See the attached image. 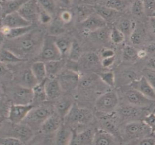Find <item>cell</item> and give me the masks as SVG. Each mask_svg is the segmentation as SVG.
<instances>
[{"instance_id":"6da1fadb","label":"cell","mask_w":155,"mask_h":145,"mask_svg":"<svg viewBox=\"0 0 155 145\" xmlns=\"http://www.w3.org/2000/svg\"><path fill=\"white\" fill-rule=\"evenodd\" d=\"M32 31L20 38L12 40L14 41L12 43L14 45L12 47L6 49L12 51L23 59V56L32 53L39 46V44H42L43 41H40L41 38H37L34 35L31 33Z\"/></svg>"},{"instance_id":"7a4b0ae2","label":"cell","mask_w":155,"mask_h":145,"mask_svg":"<svg viewBox=\"0 0 155 145\" xmlns=\"http://www.w3.org/2000/svg\"><path fill=\"white\" fill-rule=\"evenodd\" d=\"M118 104V96L116 93L114 91H109L98 97L95 106L99 113L110 114L114 112Z\"/></svg>"},{"instance_id":"3957f363","label":"cell","mask_w":155,"mask_h":145,"mask_svg":"<svg viewBox=\"0 0 155 145\" xmlns=\"http://www.w3.org/2000/svg\"><path fill=\"white\" fill-rule=\"evenodd\" d=\"M40 56L45 62L62 59V56L57 48L54 36L49 35L44 37L40 50Z\"/></svg>"},{"instance_id":"277c9868","label":"cell","mask_w":155,"mask_h":145,"mask_svg":"<svg viewBox=\"0 0 155 145\" xmlns=\"http://www.w3.org/2000/svg\"><path fill=\"white\" fill-rule=\"evenodd\" d=\"M92 113L87 109L79 107L76 103H74L71 108L64 119L70 124H85L92 119Z\"/></svg>"},{"instance_id":"5b68a950","label":"cell","mask_w":155,"mask_h":145,"mask_svg":"<svg viewBox=\"0 0 155 145\" xmlns=\"http://www.w3.org/2000/svg\"><path fill=\"white\" fill-rule=\"evenodd\" d=\"M51 109L47 107L41 106L31 110L24 121H25L27 124L31 126H40L52 114Z\"/></svg>"},{"instance_id":"8992f818","label":"cell","mask_w":155,"mask_h":145,"mask_svg":"<svg viewBox=\"0 0 155 145\" xmlns=\"http://www.w3.org/2000/svg\"><path fill=\"white\" fill-rule=\"evenodd\" d=\"M63 91H71L78 85L79 75L77 72L72 70H63L56 77Z\"/></svg>"},{"instance_id":"52a82bcc","label":"cell","mask_w":155,"mask_h":145,"mask_svg":"<svg viewBox=\"0 0 155 145\" xmlns=\"http://www.w3.org/2000/svg\"><path fill=\"white\" fill-rule=\"evenodd\" d=\"M34 108L31 104H12L9 109L8 119L12 124H19L23 122L29 113Z\"/></svg>"},{"instance_id":"ba28073f","label":"cell","mask_w":155,"mask_h":145,"mask_svg":"<svg viewBox=\"0 0 155 145\" xmlns=\"http://www.w3.org/2000/svg\"><path fill=\"white\" fill-rule=\"evenodd\" d=\"M126 134L129 138H137L146 136L151 133L150 127L143 121L130 122L126 125Z\"/></svg>"},{"instance_id":"9c48e42d","label":"cell","mask_w":155,"mask_h":145,"mask_svg":"<svg viewBox=\"0 0 155 145\" xmlns=\"http://www.w3.org/2000/svg\"><path fill=\"white\" fill-rule=\"evenodd\" d=\"M40 7L38 1H26L18 10L19 14L26 21L32 23L38 20Z\"/></svg>"},{"instance_id":"30bf717a","label":"cell","mask_w":155,"mask_h":145,"mask_svg":"<svg viewBox=\"0 0 155 145\" xmlns=\"http://www.w3.org/2000/svg\"><path fill=\"white\" fill-rule=\"evenodd\" d=\"M12 98L15 104L21 105L31 104L34 100V94L31 88L20 85L14 89Z\"/></svg>"},{"instance_id":"8fae6325","label":"cell","mask_w":155,"mask_h":145,"mask_svg":"<svg viewBox=\"0 0 155 145\" xmlns=\"http://www.w3.org/2000/svg\"><path fill=\"white\" fill-rule=\"evenodd\" d=\"M132 88L143 94L148 99L155 101V90L144 76L131 83Z\"/></svg>"},{"instance_id":"7c38bea8","label":"cell","mask_w":155,"mask_h":145,"mask_svg":"<svg viewBox=\"0 0 155 145\" xmlns=\"http://www.w3.org/2000/svg\"><path fill=\"white\" fill-rule=\"evenodd\" d=\"M12 137L20 139L24 143L30 141L33 137L34 133L31 127L27 124H13Z\"/></svg>"},{"instance_id":"4fadbf2b","label":"cell","mask_w":155,"mask_h":145,"mask_svg":"<svg viewBox=\"0 0 155 145\" xmlns=\"http://www.w3.org/2000/svg\"><path fill=\"white\" fill-rule=\"evenodd\" d=\"M126 97L130 104L141 108L149 106L153 101L148 99L139 91L134 88L126 92Z\"/></svg>"},{"instance_id":"5bb4252c","label":"cell","mask_w":155,"mask_h":145,"mask_svg":"<svg viewBox=\"0 0 155 145\" xmlns=\"http://www.w3.org/2000/svg\"><path fill=\"white\" fill-rule=\"evenodd\" d=\"M81 23L85 32L88 33L107 26V22L97 14H92Z\"/></svg>"},{"instance_id":"9a60e30c","label":"cell","mask_w":155,"mask_h":145,"mask_svg":"<svg viewBox=\"0 0 155 145\" xmlns=\"http://www.w3.org/2000/svg\"><path fill=\"white\" fill-rule=\"evenodd\" d=\"M4 26L10 28H20L30 26L32 23L24 19L18 12L7 15L2 17Z\"/></svg>"},{"instance_id":"2e32d148","label":"cell","mask_w":155,"mask_h":145,"mask_svg":"<svg viewBox=\"0 0 155 145\" xmlns=\"http://www.w3.org/2000/svg\"><path fill=\"white\" fill-rule=\"evenodd\" d=\"M62 119L57 113H53L41 126L42 133L45 135L55 133L62 125Z\"/></svg>"},{"instance_id":"e0dca14e","label":"cell","mask_w":155,"mask_h":145,"mask_svg":"<svg viewBox=\"0 0 155 145\" xmlns=\"http://www.w3.org/2000/svg\"><path fill=\"white\" fill-rule=\"evenodd\" d=\"M45 89L46 98L51 100L58 98L63 91L56 77L47 78L45 84Z\"/></svg>"},{"instance_id":"ac0fdd59","label":"cell","mask_w":155,"mask_h":145,"mask_svg":"<svg viewBox=\"0 0 155 145\" xmlns=\"http://www.w3.org/2000/svg\"><path fill=\"white\" fill-rule=\"evenodd\" d=\"M114 136L104 129H98L94 133L92 145H112L116 144Z\"/></svg>"},{"instance_id":"d6986e66","label":"cell","mask_w":155,"mask_h":145,"mask_svg":"<svg viewBox=\"0 0 155 145\" xmlns=\"http://www.w3.org/2000/svg\"><path fill=\"white\" fill-rule=\"evenodd\" d=\"M73 131L71 128L62 124L55 133L54 144L58 145L71 144Z\"/></svg>"},{"instance_id":"ffe728a7","label":"cell","mask_w":155,"mask_h":145,"mask_svg":"<svg viewBox=\"0 0 155 145\" xmlns=\"http://www.w3.org/2000/svg\"><path fill=\"white\" fill-rule=\"evenodd\" d=\"M94 133L91 129H86L78 133L73 132L71 145H92Z\"/></svg>"},{"instance_id":"44dd1931","label":"cell","mask_w":155,"mask_h":145,"mask_svg":"<svg viewBox=\"0 0 155 145\" xmlns=\"http://www.w3.org/2000/svg\"><path fill=\"white\" fill-rule=\"evenodd\" d=\"M140 108L131 104L125 106L118 110V114L122 118L126 120L138 119L143 114Z\"/></svg>"},{"instance_id":"7402d4cb","label":"cell","mask_w":155,"mask_h":145,"mask_svg":"<svg viewBox=\"0 0 155 145\" xmlns=\"http://www.w3.org/2000/svg\"><path fill=\"white\" fill-rule=\"evenodd\" d=\"M46 73L48 78H54L63 71L65 62L61 59L59 61H50L45 62Z\"/></svg>"},{"instance_id":"603a6c76","label":"cell","mask_w":155,"mask_h":145,"mask_svg":"<svg viewBox=\"0 0 155 145\" xmlns=\"http://www.w3.org/2000/svg\"><path fill=\"white\" fill-rule=\"evenodd\" d=\"M26 1L25 0L0 1V5L2 12V17L7 15L18 12L21 6Z\"/></svg>"},{"instance_id":"cb8c5ba5","label":"cell","mask_w":155,"mask_h":145,"mask_svg":"<svg viewBox=\"0 0 155 145\" xmlns=\"http://www.w3.org/2000/svg\"><path fill=\"white\" fill-rule=\"evenodd\" d=\"M74 103L70 98L67 97L61 98L56 102L54 105L56 113L62 119H64V117L70 112Z\"/></svg>"},{"instance_id":"d4e9b609","label":"cell","mask_w":155,"mask_h":145,"mask_svg":"<svg viewBox=\"0 0 155 145\" xmlns=\"http://www.w3.org/2000/svg\"><path fill=\"white\" fill-rule=\"evenodd\" d=\"M31 71L38 81L41 83L47 78L45 62L42 61L35 62L32 64Z\"/></svg>"},{"instance_id":"484cf974","label":"cell","mask_w":155,"mask_h":145,"mask_svg":"<svg viewBox=\"0 0 155 145\" xmlns=\"http://www.w3.org/2000/svg\"><path fill=\"white\" fill-rule=\"evenodd\" d=\"M15 54L6 48L0 50V63L2 64L16 63L25 61Z\"/></svg>"},{"instance_id":"4316f807","label":"cell","mask_w":155,"mask_h":145,"mask_svg":"<svg viewBox=\"0 0 155 145\" xmlns=\"http://www.w3.org/2000/svg\"><path fill=\"white\" fill-rule=\"evenodd\" d=\"M96 14L107 22L111 21L115 16L117 12L102 5L97 4L94 7Z\"/></svg>"},{"instance_id":"83f0119b","label":"cell","mask_w":155,"mask_h":145,"mask_svg":"<svg viewBox=\"0 0 155 145\" xmlns=\"http://www.w3.org/2000/svg\"><path fill=\"white\" fill-rule=\"evenodd\" d=\"M99 4L104 5L115 12L124 11L129 4V1L124 0H108L102 1Z\"/></svg>"},{"instance_id":"f1b7e54d","label":"cell","mask_w":155,"mask_h":145,"mask_svg":"<svg viewBox=\"0 0 155 145\" xmlns=\"http://www.w3.org/2000/svg\"><path fill=\"white\" fill-rule=\"evenodd\" d=\"M33 30V27L32 25L26 27L11 28L9 33L5 36V38L10 40L18 39L29 33Z\"/></svg>"},{"instance_id":"f546056e","label":"cell","mask_w":155,"mask_h":145,"mask_svg":"<svg viewBox=\"0 0 155 145\" xmlns=\"http://www.w3.org/2000/svg\"><path fill=\"white\" fill-rule=\"evenodd\" d=\"M21 86L33 89L37 84L38 81L34 75L31 69L25 70L21 76Z\"/></svg>"},{"instance_id":"4dcf8cb0","label":"cell","mask_w":155,"mask_h":145,"mask_svg":"<svg viewBox=\"0 0 155 145\" xmlns=\"http://www.w3.org/2000/svg\"><path fill=\"white\" fill-rule=\"evenodd\" d=\"M55 43L62 57L68 56L73 41L68 38H61L57 40L55 39Z\"/></svg>"},{"instance_id":"1f68e13d","label":"cell","mask_w":155,"mask_h":145,"mask_svg":"<svg viewBox=\"0 0 155 145\" xmlns=\"http://www.w3.org/2000/svg\"><path fill=\"white\" fill-rule=\"evenodd\" d=\"M79 60L86 67H90L97 65L99 62V58L97 54L94 52L86 53L81 56Z\"/></svg>"},{"instance_id":"d6a6232c","label":"cell","mask_w":155,"mask_h":145,"mask_svg":"<svg viewBox=\"0 0 155 145\" xmlns=\"http://www.w3.org/2000/svg\"><path fill=\"white\" fill-rule=\"evenodd\" d=\"M63 24L60 19L52 21L49 28L50 35L54 37L63 33L64 31Z\"/></svg>"},{"instance_id":"836d02e7","label":"cell","mask_w":155,"mask_h":145,"mask_svg":"<svg viewBox=\"0 0 155 145\" xmlns=\"http://www.w3.org/2000/svg\"><path fill=\"white\" fill-rule=\"evenodd\" d=\"M123 56L124 60L125 61H135L138 58L137 51L133 46L126 45L123 49Z\"/></svg>"},{"instance_id":"e575fe53","label":"cell","mask_w":155,"mask_h":145,"mask_svg":"<svg viewBox=\"0 0 155 145\" xmlns=\"http://www.w3.org/2000/svg\"><path fill=\"white\" fill-rule=\"evenodd\" d=\"M40 7L52 16L55 13L56 4L55 2L51 0H41L38 1Z\"/></svg>"},{"instance_id":"d590c367","label":"cell","mask_w":155,"mask_h":145,"mask_svg":"<svg viewBox=\"0 0 155 145\" xmlns=\"http://www.w3.org/2000/svg\"><path fill=\"white\" fill-rule=\"evenodd\" d=\"M125 36L124 34L117 27H114L111 30L109 38L113 43L118 44L122 43L124 41Z\"/></svg>"},{"instance_id":"8d00e7d4","label":"cell","mask_w":155,"mask_h":145,"mask_svg":"<svg viewBox=\"0 0 155 145\" xmlns=\"http://www.w3.org/2000/svg\"><path fill=\"white\" fill-rule=\"evenodd\" d=\"M82 56L81 49L79 44L76 41H73L70 52L68 54L69 59L74 62H77L79 61Z\"/></svg>"},{"instance_id":"74e56055","label":"cell","mask_w":155,"mask_h":145,"mask_svg":"<svg viewBox=\"0 0 155 145\" xmlns=\"http://www.w3.org/2000/svg\"><path fill=\"white\" fill-rule=\"evenodd\" d=\"M110 32L111 31H109L106 26L90 34L98 41L105 42L110 37Z\"/></svg>"},{"instance_id":"f35d334b","label":"cell","mask_w":155,"mask_h":145,"mask_svg":"<svg viewBox=\"0 0 155 145\" xmlns=\"http://www.w3.org/2000/svg\"><path fill=\"white\" fill-rule=\"evenodd\" d=\"M100 79L108 86L114 87L115 84V76L112 71L104 72L99 74Z\"/></svg>"},{"instance_id":"ab89813d","label":"cell","mask_w":155,"mask_h":145,"mask_svg":"<svg viewBox=\"0 0 155 145\" xmlns=\"http://www.w3.org/2000/svg\"><path fill=\"white\" fill-rule=\"evenodd\" d=\"M46 80L41 83H38L33 88V91L34 94V99L36 97L41 101H44L47 98L45 89V84Z\"/></svg>"},{"instance_id":"60d3db41","label":"cell","mask_w":155,"mask_h":145,"mask_svg":"<svg viewBox=\"0 0 155 145\" xmlns=\"http://www.w3.org/2000/svg\"><path fill=\"white\" fill-rule=\"evenodd\" d=\"M131 12L136 16H141L145 13L143 1H134L131 5Z\"/></svg>"},{"instance_id":"b9f144b4","label":"cell","mask_w":155,"mask_h":145,"mask_svg":"<svg viewBox=\"0 0 155 145\" xmlns=\"http://www.w3.org/2000/svg\"><path fill=\"white\" fill-rule=\"evenodd\" d=\"M134 23L128 19H124L119 22L118 27H117L125 35L129 34L132 33L134 28Z\"/></svg>"},{"instance_id":"7bdbcfd3","label":"cell","mask_w":155,"mask_h":145,"mask_svg":"<svg viewBox=\"0 0 155 145\" xmlns=\"http://www.w3.org/2000/svg\"><path fill=\"white\" fill-rule=\"evenodd\" d=\"M143 34L138 29H134L130 35V40L131 43L134 45H139L143 41Z\"/></svg>"},{"instance_id":"ee69618b","label":"cell","mask_w":155,"mask_h":145,"mask_svg":"<svg viewBox=\"0 0 155 145\" xmlns=\"http://www.w3.org/2000/svg\"><path fill=\"white\" fill-rule=\"evenodd\" d=\"M0 144L5 145H21L24 143L20 139L14 137L9 136L7 137L0 138Z\"/></svg>"},{"instance_id":"f6af8a7d","label":"cell","mask_w":155,"mask_h":145,"mask_svg":"<svg viewBox=\"0 0 155 145\" xmlns=\"http://www.w3.org/2000/svg\"><path fill=\"white\" fill-rule=\"evenodd\" d=\"M91 11H92L89 7L87 8L85 6H81L78 7V18L81 21V22L93 14V12Z\"/></svg>"},{"instance_id":"bcb514c9","label":"cell","mask_w":155,"mask_h":145,"mask_svg":"<svg viewBox=\"0 0 155 145\" xmlns=\"http://www.w3.org/2000/svg\"><path fill=\"white\" fill-rule=\"evenodd\" d=\"M38 20L42 24H47L51 22L52 21V16L40 7Z\"/></svg>"},{"instance_id":"7dc6e473","label":"cell","mask_w":155,"mask_h":145,"mask_svg":"<svg viewBox=\"0 0 155 145\" xmlns=\"http://www.w3.org/2000/svg\"><path fill=\"white\" fill-rule=\"evenodd\" d=\"M143 121L150 127L152 133H155V114L151 113L145 116Z\"/></svg>"},{"instance_id":"c3c4849f","label":"cell","mask_w":155,"mask_h":145,"mask_svg":"<svg viewBox=\"0 0 155 145\" xmlns=\"http://www.w3.org/2000/svg\"><path fill=\"white\" fill-rule=\"evenodd\" d=\"M143 3L145 13L150 17L155 11V1L147 0L143 1Z\"/></svg>"},{"instance_id":"681fc988","label":"cell","mask_w":155,"mask_h":145,"mask_svg":"<svg viewBox=\"0 0 155 145\" xmlns=\"http://www.w3.org/2000/svg\"><path fill=\"white\" fill-rule=\"evenodd\" d=\"M144 76L155 90V71L148 69L145 71Z\"/></svg>"},{"instance_id":"f907efd6","label":"cell","mask_w":155,"mask_h":145,"mask_svg":"<svg viewBox=\"0 0 155 145\" xmlns=\"http://www.w3.org/2000/svg\"><path fill=\"white\" fill-rule=\"evenodd\" d=\"M100 56L102 59L114 57L115 52L112 49H104L100 52Z\"/></svg>"},{"instance_id":"816d5d0a","label":"cell","mask_w":155,"mask_h":145,"mask_svg":"<svg viewBox=\"0 0 155 145\" xmlns=\"http://www.w3.org/2000/svg\"><path fill=\"white\" fill-rule=\"evenodd\" d=\"M115 61L114 57L102 59L101 61V65L104 68H108L114 64Z\"/></svg>"},{"instance_id":"f5cc1de1","label":"cell","mask_w":155,"mask_h":145,"mask_svg":"<svg viewBox=\"0 0 155 145\" xmlns=\"http://www.w3.org/2000/svg\"><path fill=\"white\" fill-rule=\"evenodd\" d=\"M71 19L72 14L68 11L63 12L60 16V20L63 22V23L70 22Z\"/></svg>"},{"instance_id":"db71d44e","label":"cell","mask_w":155,"mask_h":145,"mask_svg":"<svg viewBox=\"0 0 155 145\" xmlns=\"http://www.w3.org/2000/svg\"><path fill=\"white\" fill-rule=\"evenodd\" d=\"M137 144L142 145H155V139L153 137H145L141 139Z\"/></svg>"},{"instance_id":"11a10c76","label":"cell","mask_w":155,"mask_h":145,"mask_svg":"<svg viewBox=\"0 0 155 145\" xmlns=\"http://www.w3.org/2000/svg\"><path fill=\"white\" fill-rule=\"evenodd\" d=\"M148 69L155 71V57L149 59L147 62Z\"/></svg>"},{"instance_id":"9f6ffc18","label":"cell","mask_w":155,"mask_h":145,"mask_svg":"<svg viewBox=\"0 0 155 145\" xmlns=\"http://www.w3.org/2000/svg\"><path fill=\"white\" fill-rule=\"evenodd\" d=\"M147 52L153 53H155V42L151 43L147 46L146 50Z\"/></svg>"},{"instance_id":"6f0895ef","label":"cell","mask_w":155,"mask_h":145,"mask_svg":"<svg viewBox=\"0 0 155 145\" xmlns=\"http://www.w3.org/2000/svg\"><path fill=\"white\" fill-rule=\"evenodd\" d=\"M147 52L146 50H141L137 51V57L138 58H143L147 55Z\"/></svg>"},{"instance_id":"680465c9","label":"cell","mask_w":155,"mask_h":145,"mask_svg":"<svg viewBox=\"0 0 155 145\" xmlns=\"http://www.w3.org/2000/svg\"><path fill=\"white\" fill-rule=\"evenodd\" d=\"M149 22H150V26H151L152 31L155 34V17H150Z\"/></svg>"},{"instance_id":"91938a15","label":"cell","mask_w":155,"mask_h":145,"mask_svg":"<svg viewBox=\"0 0 155 145\" xmlns=\"http://www.w3.org/2000/svg\"><path fill=\"white\" fill-rule=\"evenodd\" d=\"M5 38L4 35L0 32V50L1 49L2 45L3 44L4 41V39Z\"/></svg>"},{"instance_id":"94428289","label":"cell","mask_w":155,"mask_h":145,"mask_svg":"<svg viewBox=\"0 0 155 145\" xmlns=\"http://www.w3.org/2000/svg\"><path fill=\"white\" fill-rule=\"evenodd\" d=\"M3 26L2 18H0V31Z\"/></svg>"},{"instance_id":"6125c7cd","label":"cell","mask_w":155,"mask_h":145,"mask_svg":"<svg viewBox=\"0 0 155 145\" xmlns=\"http://www.w3.org/2000/svg\"><path fill=\"white\" fill-rule=\"evenodd\" d=\"M2 7L0 5V18H2Z\"/></svg>"},{"instance_id":"be15d7a7","label":"cell","mask_w":155,"mask_h":145,"mask_svg":"<svg viewBox=\"0 0 155 145\" xmlns=\"http://www.w3.org/2000/svg\"><path fill=\"white\" fill-rule=\"evenodd\" d=\"M155 17V11L153 14H152V15H151V16H150V17Z\"/></svg>"}]
</instances>
